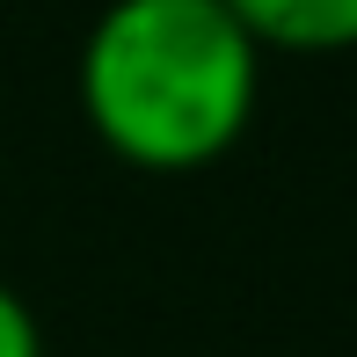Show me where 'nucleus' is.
I'll return each instance as SVG.
<instances>
[{
    "instance_id": "obj_1",
    "label": "nucleus",
    "mask_w": 357,
    "mask_h": 357,
    "mask_svg": "<svg viewBox=\"0 0 357 357\" xmlns=\"http://www.w3.org/2000/svg\"><path fill=\"white\" fill-rule=\"evenodd\" d=\"M263 52L219 0H109L80 44V109L117 160L212 168L255 117Z\"/></svg>"
},
{
    "instance_id": "obj_3",
    "label": "nucleus",
    "mask_w": 357,
    "mask_h": 357,
    "mask_svg": "<svg viewBox=\"0 0 357 357\" xmlns=\"http://www.w3.org/2000/svg\"><path fill=\"white\" fill-rule=\"evenodd\" d=\"M0 357H44V335H37V314L15 284H0Z\"/></svg>"
},
{
    "instance_id": "obj_2",
    "label": "nucleus",
    "mask_w": 357,
    "mask_h": 357,
    "mask_svg": "<svg viewBox=\"0 0 357 357\" xmlns=\"http://www.w3.org/2000/svg\"><path fill=\"white\" fill-rule=\"evenodd\" d=\"M255 52H357V0H219Z\"/></svg>"
}]
</instances>
